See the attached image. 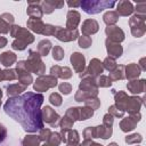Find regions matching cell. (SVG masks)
Instances as JSON below:
<instances>
[{
  "mask_svg": "<svg viewBox=\"0 0 146 146\" xmlns=\"http://www.w3.org/2000/svg\"><path fill=\"white\" fill-rule=\"evenodd\" d=\"M43 95L35 92H25L22 96L10 97L3 105L7 115L17 121L25 131L36 132L43 129L41 105Z\"/></svg>",
  "mask_w": 146,
  "mask_h": 146,
  "instance_id": "cell-1",
  "label": "cell"
},
{
  "mask_svg": "<svg viewBox=\"0 0 146 146\" xmlns=\"http://www.w3.org/2000/svg\"><path fill=\"white\" fill-rule=\"evenodd\" d=\"M115 1H107V0H84L80 2V7L87 14H98L104 9H110L115 6Z\"/></svg>",
  "mask_w": 146,
  "mask_h": 146,
  "instance_id": "cell-2",
  "label": "cell"
},
{
  "mask_svg": "<svg viewBox=\"0 0 146 146\" xmlns=\"http://www.w3.org/2000/svg\"><path fill=\"white\" fill-rule=\"evenodd\" d=\"M26 68L29 72L35 73V74H42L46 71V66L43 64V62L40 58V55L36 51L30 50V56L27 58V60L25 62Z\"/></svg>",
  "mask_w": 146,
  "mask_h": 146,
  "instance_id": "cell-3",
  "label": "cell"
},
{
  "mask_svg": "<svg viewBox=\"0 0 146 146\" xmlns=\"http://www.w3.org/2000/svg\"><path fill=\"white\" fill-rule=\"evenodd\" d=\"M129 25L131 27V33L136 38H140L144 35L146 31V25H145V15H133L129 19Z\"/></svg>",
  "mask_w": 146,
  "mask_h": 146,
  "instance_id": "cell-4",
  "label": "cell"
},
{
  "mask_svg": "<svg viewBox=\"0 0 146 146\" xmlns=\"http://www.w3.org/2000/svg\"><path fill=\"white\" fill-rule=\"evenodd\" d=\"M10 35L16 38V40L23 41L26 44H30V43H32L34 41L33 34L30 33L29 30H26L24 27H21L18 25H13L10 27Z\"/></svg>",
  "mask_w": 146,
  "mask_h": 146,
  "instance_id": "cell-5",
  "label": "cell"
},
{
  "mask_svg": "<svg viewBox=\"0 0 146 146\" xmlns=\"http://www.w3.org/2000/svg\"><path fill=\"white\" fill-rule=\"evenodd\" d=\"M55 86H57V78L52 75H40L34 82L33 88L36 91H46Z\"/></svg>",
  "mask_w": 146,
  "mask_h": 146,
  "instance_id": "cell-6",
  "label": "cell"
},
{
  "mask_svg": "<svg viewBox=\"0 0 146 146\" xmlns=\"http://www.w3.org/2000/svg\"><path fill=\"white\" fill-rule=\"evenodd\" d=\"M103 70H104V68H103V65H102L100 60L97 59V58H94V59L90 60V64H89L87 71L81 72L79 75H80L81 79H83V78H86V76L96 78V76H99V75L103 73Z\"/></svg>",
  "mask_w": 146,
  "mask_h": 146,
  "instance_id": "cell-7",
  "label": "cell"
},
{
  "mask_svg": "<svg viewBox=\"0 0 146 146\" xmlns=\"http://www.w3.org/2000/svg\"><path fill=\"white\" fill-rule=\"evenodd\" d=\"M41 113H42V120L46 121V123H49L52 128L59 125L60 117L50 106H44L43 110H41Z\"/></svg>",
  "mask_w": 146,
  "mask_h": 146,
  "instance_id": "cell-8",
  "label": "cell"
},
{
  "mask_svg": "<svg viewBox=\"0 0 146 146\" xmlns=\"http://www.w3.org/2000/svg\"><path fill=\"white\" fill-rule=\"evenodd\" d=\"M55 36L59 40V41H64V42H68V41H73L75 39L79 38V32L78 30H68V29H63L60 26H57V31L55 33Z\"/></svg>",
  "mask_w": 146,
  "mask_h": 146,
  "instance_id": "cell-9",
  "label": "cell"
},
{
  "mask_svg": "<svg viewBox=\"0 0 146 146\" xmlns=\"http://www.w3.org/2000/svg\"><path fill=\"white\" fill-rule=\"evenodd\" d=\"M105 33L107 34V39L112 42H115V43H120L124 40V33L123 31L115 26V25H111V26H107L105 29Z\"/></svg>",
  "mask_w": 146,
  "mask_h": 146,
  "instance_id": "cell-10",
  "label": "cell"
},
{
  "mask_svg": "<svg viewBox=\"0 0 146 146\" xmlns=\"http://www.w3.org/2000/svg\"><path fill=\"white\" fill-rule=\"evenodd\" d=\"M140 120V114L139 113H136V114H130V116L123 119L120 123V128L122 131L124 132H128V131H131L136 128V124L137 122H139Z\"/></svg>",
  "mask_w": 146,
  "mask_h": 146,
  "instance_id": "cell-11",
  "label": "cell"
},
{
  "mask_svg": "<svg viewBox=\"0 0 146 146\" xmlns=\"http://www.w3.org/2000/svg\"><path fill=\"white\" fill-rule=\"evenodd\" d=\"M26 13L30 16V18L41 19L43 11L40 7V1H29V7L26 9Z\"/></svg>",
  "mask_w": 146,
  "mask_h": 146,
  "instance_id": "cell-12",
  "label": "cell"
},
{
  "mask_svg": "<svg viewBox=\"0 0 146 146\" xmlns=\"http://www.w3.org/2000/svg\"><path fill=\"white\" fill-rule=\"evenodd\" d=\"M143 105V99L138 97H128V102L125 105V111H128L129 114H136L139 113L140 106Z\"/></svg>",
  "mask_w": 146,
  "mask_h": 146,
  "instance_id": "cell-13",
  "label": "cell"
},
{
  "mask_svg": "<svg viewBox=\"0 0 146 146\" xmlns=\"http://www.w3.org/2000/svg\"><path fill=\"white\" fill-rule=\"evenodd\" d=\"M64 6V1H55V0H46V1H40V7L43 13L50 14L55 9H59Z\"/></svg>",
  "mask_w": 146,
  "mask_h": 146,
  "instance_id": "cell-14",
  "label": "cell"
},
{
  "mask_svg": "<svg viewBox=\"0 0 146 146\" xmlns=\"http://www.w3.org/2000/svg\"><path fill=\"white\" fill-rule=\"evenodd\" d=\"M71 63H72L75 72H78V73L83 72L84 66H86L84 65L86 64V59H84V57H83L82 54H80V52H73L72 56H71Z\"/></svg>",
  "mask_w": 146,
  "mask_h": 146,
  "instance_id": "cell-15",
  "label": "cell"
},
{
  "mask_svg": "<svg viewBox=\"0 0 146 146\" xmlns=\"http://www.w3.org/2000/svg\"><path fill=\"white\" fill-rule=\"evenodd\" d=\"M133 6L130 1H127V0H122V1H119L117 2V6H116V14L120 16H129L133 13Z\"/></svg>",
  "mask_w": 146,
  "mask_h": 146,
  "instance_id": "cell-16",
  "label": "cell"
},
{
  "mask_svg": "<svg viewBox=\"0 0 146 146\" xmlns=\"http://www.w3.org/2000/svg\"><path fill=\"white\" fill-rule=\"evenodd\" d=\"M81 29H82L83 35L89 36V35H91V34H95V33L98 31L99 25H98V23H97L95 19H86V21L83 22Z\"/></svg>",
  "mask_w": 146,
  "mask_h": 146,
  "instance_id": "cell-17",
  "label": "cell"
},
{
  "mask_svg": "<svg viewBox=\"0 0 146 146\" xmlns=\"http://www.w3.org/2000/svg\"><path fill=\"white\" fill-rule=\"evenodd\" d=\"M106 49H107V52H108L110 57H112L114 59L119 58L122 55V52H123V48L119 43L112 42L108 39H106Z\"/></svg>",
  "mask_w": 146,
  "mask_h": 146,
  "instance_id": "cell-18",
  "label": "cell"
},
{
  "mask_svg": "<svg viewBox=\"0 0 146 146\" xmlns=\"http://www.w3.org/2000/svg\"><path fill=\"white\" fill-rule=\"evenodd\" d=\"M80 14L76 10H70L67 13V21H66V29L68 30H76L80 23Z\"/></svg>",
  "mask_w": 146,
  "mask_h": 146,
  "instance_id": "cell-19",
  "label": "cell"
},
{
  "mask_svg": "<svg viewBox=\"0 0 146 146\" xmlns=\"http://www.w3.org/2000/svg\"><path fill=\"white\" fill-rule=\"evenodd\" d=\"M50 75L55 78H62V79H70L72 76V71L68 67H62V66H52L50 68Z\"/></svg>",
  "mask_w": 146,
  "mask_h": 146,
  "instance_id": "cell-20",
  "label": "cell"
},
{
  "mask_svg": "<svg viewBox=\"0 0 146 146\" xmlns=\"http://www.w3.org/2000/svg\"><path fill=\"white\" fill-rule=\"evenodd\" d=\"M26 25H27V29H30L31 31L35 33H40V34H42L43 29H44V23L38 18H29L26 22Z\"/></svg>",
  "mask_w": 146,
  "mask_h": 146,
  "instance_id": "cell-21",
  "label": "cell"
},
{
  "mask_svg": "<svg viewBox=\"0 0 146 146\" xmlns=\"http://www.w3.org/2000/svg\"><path fill=\"white\" fill-rule=\"evenodd\" d=\"M125 70V74H124V78L129 79V80H135L137 79L139 75H140V67L138 66V64H129L128 66L124 67Z\"/></svg>",
  "mask_w": 146,
  "mask_h": 146,
  "instance_id": "cell-22",
  "label": "cell"
},
{
  "mask_svg": "<svg viewBox=\"0 0 146 146\" xmlns=\"http://www.w3.org/2000/svg\"><path fill=\"white\" fill-rule=\"evenodd\" d=\"M128 89L132 94H140L145 90V80H132L128 83Z\"/></svg>",
  "mask_w": 146,
  "mask_h": 146,
  "instance_id": "cell-23",
  "label": "cell"
},
{
  "mask_svg": "<svg viewBox=\"0 0 146 146\" xmlns=\"http://www.w3.org/2000/svg\"><path fill=\"white\" fill-rule=\"evenodd\" d=\"M128 95L123 91H119L115 94V107L122 112L125 111V105H127V102H128Z\"/></svg>",
  "mask_w": 146,
  "mask_h": 146,
  "instance_id": "cell-24",
  "label": "cell"
},
{
  "mask_svg": "<svg viewBox=\"0 0 146 146\" xmlns=\"http://www.w3.org/2000/svg\"><path fill=\"white\" fill-rule=\"evenodd\" d=\"M27 86L25 84H22V83H14V84H9L7 87V95L10 96V97H16L18 96L22 91H24L26 89Z\"/></svg>",
  "mask_w": 146,
  "mask_h": 146,
  "instance_id": "cell-25",
  "label": "cell"
},
{
  "mask_svg": "<svg viewBox=\"0 0 146 146\" xmlns=\"http://www.w3.org/2000/svg\"><path fill=\"white\" fill-rule=\"evenodd\" d=\"M16 62V55L14 52H10V51H5L3 54L0 55V63L6 66V67H9L10 65H13L14 63Z\"/></svg>",
  "mask_w": 146,
  "mask_h": 146,
  "instance_id": "cell-26",
  "label": "cell"
},
{
  "mask_svg": "<svg viewBox=\"0 0 146 146\" xmlns=\"http://www.w3.org/2000/svg\"><path fill=\"white\" fill-rule=\"evenodd\" d=\"M103 21L105 24H107V26H111V25H114L117 21H119V15L116 14V11L114 10H108L104 14L103 16Z\"/></svg>",
  "mask_w": 146,
  "mask_h": 146,
  "instance_id": "cell-27",
  "label": "cell"
},
{
  "mask_svg": "<svg viewBox=\"0 0 146 146\" xmlns=\"http://www.w3.org/2000/svg\"><path fill=\"white\" fill-rule=\"evenodd\" d=\"M51 49V42L49 40H42L38 44V54L40 56H47Z\"/></svg>",
  "mask_w": 146,
  "mask_h": 146,
  "instance_id": "cell-28",
  "label": "cell"
},
{
  "mask_svg": "<svg viewBox=\"0 0 146 146\" xmlns=\"http://www.w3.org/2000/svg\"><path fill=\"white\" fill-rule=\"evenodd\" d=\"M40 138L36 135H27L24 137V139L22 140L23 146H39L40 144Z\"/></svg>",
  "mask_w": 146,
  "mask_h": 146,
  "instance_id": "cell-29",
  "label": "cell"
},
{
  "mask_svg": "<svg viewBox=\"0 0 146 146\" xmlns=\"http://www.w3.org/2000/svg\"><path fill=\"white\" fill-rule=\"evenodd\" d=\"M78 111H79V120L80 121L87 120L94 115V111L87 106L86 107H78Z\"/></svg>",
  "mask_w": 146,
  "mask_h": 146,
  "instance_id": "cell-30",
  "label": "cell"
},
{
  "mask_svg": "<svg viewBox=\"0 0 146 146\" xmlns=\"http://www.w3.org/2000/svg\"><path fill=\"white\" fill-rule=\"evenodd\" d=\"M124 67L125 66H123V65H121V66H119V67H116L113 72H111V74H110V79H111V81L112 80H114V81H116V80H121V79H124Z\"/></svg>",
  "mask_w": 146,
  "mask_h": 146,
  "instance_id": "cell-31",
  "label": "cell"
},
{
  "mask_svg": "<svg viewBox=\"0 0 146 146\" xmlns=\"http://www.w3.org/2000/svg\"><path fill=\"white\" fill-rule=\"evenodd\" d=\"M73 121L71 119H68L67 116H64L63 119H60V122H59V127L62 129V132L60 133H64L68 130H71V128L73 127Z\"/></svg>",
  "mask_w": 146,
  "mask_h": 146,
  "instance_id": "cell-32",
  "label": "cell"
},
{
  "mask_svg": "<svg viewBox=\"0 0 146 146\" xmlns=\"http://www.w3.org/2000/svg\"><path fill=\"white\" fill-rule=\"evenodd\" d=\"M102 65L104 66L103 68H106L110 72H113L116 68V62H115V59L112 58V57H110V56L104 59V62L102 63Z\"/></svg>",
  "mask_w": 146,
  "mask_h": 146,
  "instance_id": "cell-33",
  "label": "cell"
},
{
  "mask_svg": "<svg viewBox=\"0 0 146 146\" xmlns=\"http://www.w3.org/2000/svg\"><path fill=\"white\" fill-rule=\"evenodd\" d=\"M60 143H62V137L58 132H52L47 140L48 146H58Z\"/></svg>",
  "mask_w": 146,
  "mask_h": 146,
  "instance_id": "cell-34",
  "label": "cell"
},
{
  "mask_svg": "<svg viewBox=\"0 0 146 146\" xmlns=\"http://www.w3.org/2000/svg\"><path fill=\"white\" fill-rule=\"evenodd\" d=\"M84 104H86L87 107H89V108H91V110L94 111V110H97V108L99 107L100 100H99L97 97H95V98H89V99H87V100L84 102Z\"/></svg>",
  "mask_w": 146,
  "mask_h": 146,
  "instance_id": "cell-35",
  "label": "cell"
},
{
  "mask_svg": "<svg viewBox=\"0 0 146 146\" xmlns=\"http://www.w3.org/2000/svg\"><path fill=\"white\" fill-rule=\"evenodd\" d=\"M65 116H67L68 119H71L73 122L79 120V111H78V107H71L66 111V114Z\"/></svg>",
  "mask_w": 146,
  "mask_h": 146,
  "instance_id": "cell-36",
  "label": "cell"
},
{
  "mask_svg": "<svg viewBox=\"0 0 146 146\" xmlns=\"http://www.w3.org/2000/svg\"><path fill=\"white\" fill-rule=\"evenodd\" d=\"M52 57L56 60H62L64 58V50L59 46H55L52 48Z\"/></svg>",
  "mask_w": 146,
  "mask_h": 146,
  "instance_id": "cell-37",
  "label": "cell"
},
{
  "mask_svg": "<svg viewBox=\"0 0 146 146\" xmlns=\"http://www.w3.org/2000/svg\"><path fill=\"white\" fill-rule=\"evenodd\" d=\"M79 46L81 48H88L91 46V38L90 36H86V35H82V36H79Z\"/></svg>",
  "mask_w": 146,
  "mask_h": 146,
  "instance_id": "cell-38",
  "label": "cell"
},
{
  "mask_svg": "<svg viewBox=\"0 0 146 146\" xmlns=\"http://www.w3.org/2000/svg\"><path fill=\"white\" fill-rule=\"evenodd\" d=\"M2 72H3V80L13 81V80L17 79V73L15 70H5Z\"/></svg>",
  "mask_w": 146,
  "mask_h": 146,
  "instance_id": "cell-39",
  "label": "cell"
},
{
  "mask_svg": "<svg viewBox=\"0 0 146 146\" xmlns=\"http://www.w3.org/2000/svg\"><path fill=\"white\" fill-rule=\"evenodd\" d=\"M96 82H97V86H100V87H110L112 84L111 79L105 75H99V78Z\"/></svg>",
  "mask_w": 146,
  "mask_h": 146,
  "instance_id": "cell-40",
  "label": "cell"
},
{
  "mask_svg": "<svg viewBox=\"0 0 146 146\" xmlns=\"http://www.w3.org/2000/svg\"><path fill=\"white\" fill-rule=\"evenodd\" d=\"M49 100H50V103H51L52 105H55V106H60L63 99H62V97L59 96V94L52 92V94L49 96Z\"/></svg>",
  "mask_w": 146,
  "mask_h": 146,
  "instance_id": "cell-41",
  "label": "cell"
},
{
  "mask_svg": "<svg viewBox=\"0 0 146 146\" xmlns=\"http://www.w3.org/2000/svg\"><path fill=\"white\" fill-rule=\"evenodd\" d=\"M56 31H57V26H54L50 24H44V29H43L42 34L43 35H55Z\"/></svg>",
  "mask_w": 146,
  "mask_h": 146,
  "instance_id": "cell-42",
  "label": "cell"
},
{
  "mask_svg": "<svg viewBox=\"0 0 146 146\" xmlns=\"http://www.w3.org/2000/svg\"><path fill=\"white\" fill-rule=\"evenodd\" d=\"M141 140H143V138H141V136L139 133H133V135L128 136L125 138V141L128 144H137V143H140Z\"/></svg>",
  "mask_w": 146,
  "mask_h": 146,
  "instance_id": "cell-43",
  "label": "cell"
},
{
  "mask_svg": "<svg viewBox=\"0 0 146 146\" xmlns=\"http://www.w3.org/2000/svg\"><path fill=\"white\" fill-rule=\"evenodd\" d=\"M58 88H59V91H60L62 94H64V95H68V94L72 91V86H71L70 83H67V82L60 83V84L58 86Z\"/></svg>",
  "mask_w": 146,
  "mask_h": 146,
  "instance_id": "cell-44",
  "label": "cell"
},
{
  "mask_svg": "<svg viewBox=\"0 0 146 146\" xmlns=\"http://www.w3.org/2000/svg\"><path fill=\"white\" fill-rule=\"evenodd\" d=\"M51 135V131H50V129H41L40 130V133L38 135L39 136V138H40V140L41 141H47L48 140V138H49V136Z\"/></svg>",
  "mask_w": 146,
  "mask_h": 146,
  "instance_id": "cell-45",
  "label": "cell"
},
{
  "mask_svg": "<svg viewBox=\"0 0 146 146\" xmlns=\"http://www.w3.org/2000/svg\"><path fill=\"white\" fill-rule=\"evenodd\" d=\"M10 27H11V25L0 17V33H8Z\"/></svg>",
  "mask_w": 146,
  "mask_h": 146,
  "instance_id": "cell-46",
  "label": "cell"
},
{
  "mask_svg": "<svg viewBox=\"0 0 146 146\" xmlns=\"http://www.w3.org/2000/svg\"><path fill=\"white\" fill-rule=\"evenodd\" d=\"M113 116L108 113V114H105L104 115V117H103V125H105V127H108V128H112V125H113Z\"/></svg>",
  "mask_w": 146,
  "mask_h": 146,
  "instance_id": "cell-47",
  "label": "cell"
},
{
  "mask_svg": "<svg viewBox=\"0 0 146 146\" xmlns=\"http://www.w3.org/2000/svg\"><path fill=\"white\" fill-rule=\"evenodd\" d=\"M26 43H24L23 41H19V40H15L13 43H11V47H13V49H15V50H24L25 48H26Z\"/></svg>",
  "mask_w": 146,
  "mask_h": 146,
  "instance_id": "cell-48",
  "label": "cell"
},
{
  "mask_svg": "<svg viewBox=\"0 0 146 146\" xmlns=\"http://www.w3.org/2000/svg\"><path fill=\"white\" fill-rule=\"evenodd\" d=\"M108 113L112 115V116H117V117H122L123 116V113L124 112H122V111H119L114 105L113 106H111L110 108H108Z\"/></svg>",
  "mask_w": 146,
  "mask_h": 146,
  "instance_id": "cell-49",
  "label": "cell"
},
{
  "mask_svg": "<svg viewBox=\"0 0 146 146\" xmlns=\"http://www.w3.org/2000/svg\"><path fill=\"white\" fill-rule=\"evenodd\" d=\"M146 9V3L145 2H139L136 5V11L138 15H145V10Z\"/></svg>",
  "mask_w": 146,
  "mask_h": 146,
  "instance_id": "cell-50",
  "label": "cell"
},
{
  "mask_svg": "<svg viewBox=\"0 0 146 146\" xmlns=\"http://www.w3.org/2000/svg\"><path fill=\"white\" fill-rule=\"evenodd\" d=\"M0 17H1L2 19H5L6 22H8L10 25L14 23V19H15V18H14V16H13L11 14H9V13H5V14H2Z\"/></svg>",
  "mask_w": 146,
  "mask_h": 146,
  "instance_id": "cell-51",
  "label": "cell"
},
{
  "mask_svg": "<svg viewBox=\"0 0 146 146\" xmlns=\"http://www.w3.org/2000/svg\"><path fill=\"white\" fill-rule=\"evenodd\" d=\"M6 136H7V130H6V128H5L2 124H0V143L5 140Z\"/></svg>",
  "mask_w": 146,
  "mask_h": 146,
  "instance_id": "cell-52",
  "label": "cell"
},
{
  "mask_svg": "<svg viewBox=\"0 0 146 146\" xmlns=\"http://www.w3.org/2000/svg\"><path fill=\"white\" fill-rule=\"evenodd\" d=\"M80 146H103V145L97 144V143H94V141H91V139H87V140H84V141L82 143V145H80Z\"/></svg>",
  "mask_w": 146,
  "mask_h": 146,
  "instance_id": "cell-53",
  "label": "cell"
},
{
  "mask_svg": "<svg viewBox=\"0 0 146 146\" xmlns=\"http://www.w3.org/2000/svg\"><path fill=\"white\" fill-rule=\"evenodd\" d=\"M80 2L81 1H67V5L70 6V7H80Z\"/></svg>",
  "mask_w": 146,
  "mask_h": 146,
  "instance_id": "cell-54",
  "label": "cell"
},
{
  "mask_svg": "<svg viewBox=\"0 0 146 146\" xmlns=\"http://www.w3.org/2000/svg\"><path fill=\"white\" fill-rule=\"evenodd\" d=\"M7 44V39L3 36H0V48H3Z\"/></svg>",
  "mask_w": 146,
  "mask_h": 146,
  "instance_id": "cell-55",
  "label": "cell"
},
{
  "mask_svg": "<svg viewBox=\"0 0 146 146\" xmlns=\"http://www.w3.org/2000/svg\"><path fill=\"white\" fill-rule=\"evenodd\" d=\"M3 80V72L0 70V81H2Z\"/></svg>",
  "mask_w": 146,
  "mask_h": 146,
  "instance_id": "cell-56",
  "label": "cell"
},
{
  "mask_svg": "<svg viewBox=\"0 0 146 146\" xmlns=\"http://www.w3.org/2000/svg\"><path fill=\"white\" fill-rule=\"evenodd\" d=\"M144 59H145V58H143V59H141V63L144 62ZM141 70H145V65H144V64H141Z\"/></svg>",
  "mask_w": 146,
  "mask_h": 146,
  "instance_id": "cell-57",
  "label": "cell"
},
{
  "mask_svg": "<svg viewBox=\"0 0 146 146\" xmlns=\"http://www.w3.org/2000/svg\"><path fill=\"white\" fill-rule=\"evenodd\" d=\"M67 146H80L79 144H67Z\"/></svg>",
  "mask_w": 146,
  "mask_h": 146,
  "instance_id": "cell-58",
  "label": "cell"
},
{
  "mask_svg": "<svg viewBox=\"0 0 146 146\" xmlns=\"http://www.w3.org/2000/svg\"><path fill=\"white\" fill-rule=\"evenodd\" d=\"M108 146H117V144H116V143H111Z\"/></svg>",
  "mask_w": 146,
  "mask_h": 146,
  "instance_id": "cell-59",
  "label": "cell"
},
{
  "mask_svg": "<svg viewBox=\"0 0 146 146\" xmlns=\"http://www.w3.org/2000/svg\"><path fill=\"white\" fill-rule=\"evenodd\" d=\"M42 146H48V145H47V144H44V145H42Z\"/></svg>",
  "mask_w": 146,
  "mask_h": 146,
  "instance_id": "cell-60",
  "label": "cell"
},
{
  "mask_svg": "<svg viewBox=\"0 0 146 146\" xmlns=\"http://www.w3.org/2000/svg\"><path fill=\"white\" fill-rule=\"evenodd\" d=\"M0 105H1V99H0Z\"/></svg>",
  "mask_w": 146,
  "mask_h": 146,
  "instance_id": "cell-61",
  "label": "cell"
}]
</instances>
